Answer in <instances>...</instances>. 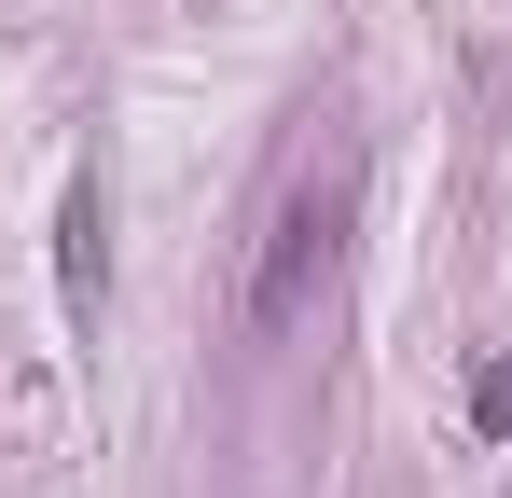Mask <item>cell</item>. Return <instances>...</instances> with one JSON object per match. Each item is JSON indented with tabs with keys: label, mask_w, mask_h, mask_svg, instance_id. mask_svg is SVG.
Listing matches in <instances>:
<instances>
[{
	"label": "cell",
	"mask_w": 512,
	"mask_h": 498,
	"mask_svg": "<svg viewBox=\"0 0 512 498\" xmlns=\"http://www.w3.org/2000/svg\"><path fill=\"white\" fill-rule=\"evenodd\" d=\"M471 415H485V429H512V360H499V374H471Z\"/></svg>",
	"instance_id": "3"
},
{
	"label": "cell",
	"mask_w": 512,
	"mask_h": 498,
	"mask_svg": "<svg viewBox=\"0 0 512 498\" xmlns=\"http://www.w3.org/2000/svg\"><path fill=\"white\" fill-rule=\"evenodd\" d=\"M346 236H360V153H305L291 180H277V208H263V249H250V291H236V319H250V346H291V332L319 319V291H333Z\"/></svg>",
	"instance_id": "1"
},
{
	"label": "cell",
	"mask_w": 512,
	"mask_h": 498,
	"mask_svg": "<svg viewBox=\"0 0 512 498\" xmlns=\"http://www.w3.org/2000/svg\"><path fill=\"white\" fill-rule=\"evenodd\" d=\"M56 277H70V319H97V291H111V194H97V166L56 208Z\"/></svg>",
	"instance_id": "2"
}]
</instances>
